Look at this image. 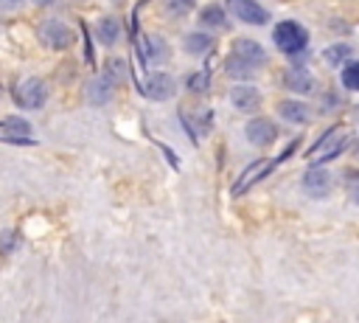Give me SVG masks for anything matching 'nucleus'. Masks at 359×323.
Wrapping results in <instances>:
<instances>
[{
    "mask_svg": "<svg viewBox=\"0 0 359 323\" xmlns=\"http://www.w3.org/2000/svg\"><path fill=\"white\" fill-rule=\"evenodd\" d=\"M14 247H17V236H14V233H8V230H6V233H0V253H11Z\"/></svg>",
    "mask_w": 359,
    "mask_h": 323,
    "instance_id": "25",
    "label": "nucleus"
},
{
    "mask_svg": "<svg viewBox=\"0 0 359 323\" xmlns=\"http://www.w3.org/2000/svg\"><path fill=\"white\" fill-rule=\"evenodd\" d=\"M345 143H348V135H345L342 129H339V132H337V129H331V132H328V135H325V138L311 149V152H314V163H325V160L337 157V154L345 149Z\"/></svg>",
    "mask_w": 359,
    "mask_h": 323,
    "instance_id": "8",
    "label": "nucleus"
},
{
    "mask_svg": "<svg viewBox=\"0 0 359 323\" xmlns=\"http://www.w3.org/2000/svg\"><path fill=\"white\" fill-rule=\"evenodd\" d=\"M230 53H233V56H238L241 62H247V65H250V67H255V70H261V67H264V62H266V51H264L255 39H247V37L236 39Z\"/></svg>",
    "mask_w": 359,
    "mask_h": 323,
    "instance_id": "6",
    "label": "nucleus"
},
{
    "mask_svg": "<svg viewBox=\"0 0 359 323\" xmlns=\"http://www.w3.org/2000/svg\"><path fill=\"white\" fill-rule=\"evenodd\" d=\"M112 84H115V81H112L109 76L95 79V81L90 84V90H87V93H90V101H93V104H107V101L112 98Z\"/></svg>",
    "mask_w": 359,
    "mask_h": 323,
    "instance_id": "17",
    "label": "nucleus"
},
{
    "mask_svg": "<svg viewBox=\"0 0 359 323\" xmlns=\"http://www.w3.org/2000/svg\"><path fill=\"white\" fill-rule=\"evenodd\" d=\"M283 87H289L294 93H311L314 90V76L303 65H294L283 73Z\"/></svg>",
    "mask_w": 359,
    "mask_h": 323,
    "instance_id": "12",
    "label": "nucleus"
},
{
    "mask_svg": "<svg viewBox=\"0 0 359 323\" xmlns=\"http://www.w3.org/2000/svg\"><path fill=\"white\" fill-rule=\"evenodd\" d=\"M230 14L247 25H266L269 22V11L258 3V0H224Z\"/></svg>",
    "mask_w": 359,
    "mask_h": 323,
    "instance_id": "3",
    "label": "nucleus"
},
{
    "mask_svg": "<svg viewBox=\"0 0 359 323\" xmlns=\"http://www.w3.org/2000/svg\"><path fill=\"white\" fill-rule=\"evenodd\" d=\"M244 135L250 143L255 146H269L275 138H278V126L269 121V118H252L247 126H244Z\"/></svg>",
    "mask_w": 359,
    "mask_h": 323,
    "instance_id": "9",
    "label": "nucleus"
},
{
    "mask_svg": "<svg viewBox=\"0 0 359 323\" xmlns=\"http://www.w3.org/2000/svg\"><path fill=\"white\" fill-rule=\"evenodd\" d=\"M339 81H342L348 90H359V59H353V62H348V65L342 67Z\"/></svg>",
    "mask_w": 359,
    "mask_h": 323,
    "instance_id": "20",
    "label": "nucleus"
},
{
    "mask_svg": "<svg viewBox=\"0 0 359 323\" xmlns=\"http://www.w3.org/2000/svg\"><path fill=\"white\" fill-rule=\"evenodd\" d=\"M272 169H275V160H258V163H252V166L238 177V183L233 185V197H241L247 188H252L258 180H264Z\"/></svg>",
    "mask_w": 359,
    "mask_h": 323,
    "instance_id": "10",
    "label": "nucleus"
},
{
    "mask_svg": "<svg viewBox=\"0 0 359 323\" xmlns=\"http://www.w3.org/2000/svg\"><path fill=\"white\" fill-rule=\"evenodd\" d=\"M205 87H208V73H194V76L188 79V90L199 93V90H205Z\"/></svg>",
    "mask_w": 359,
    "mask_h": 323,
    "instance_id": "24",
    "label": "nucleus"
},
{
    "mask_svg": "<svg viewBox=\"0 0 359 323\" xmlns=\"http://www.w3.org/2000/svg\"><path fill=\"white\" fill-rule=\"evenodd\" d=\"M272 42H275L278 51L294 56V53H300V51L309 45V31H306L300 22H294V20H283V22L275 25Z\"/></svg>",
    "mask_w": 359,
    "mask_h": 323,
    "instance_id": "1",
    "label": "nucleus"
},
{
    "mask_svg": "<svg viewBox=\"0 0 359 323\" xmlns=\"http://www.w3.org/2000/svg\"><path fill=\"white\" fill-rule=\"evenodd\" d=\"M323 56H325V62L339 65V62H345V59L351 56V48H348V45H331V48L323 51Z\"/></svg>",
    "mask_w": 359,
    "mask_h": 323,
    "instance_id": "21",
    "label": "nucleus"
},
{
    "mask_svg": "<svg viewBox=\"0 0 359 323\" xmlns=\"http://www.w3.org/2000/svg\"><path fill=\"white\" fill-rule=\"evenodd\" d=\"M224 70L233 76V79H241V81H247L250 76H255V67H250L247 62H241L238 56H227V62H224Z\"/></svg>",
    "mask_w": 359,
    "mask_h": 323,
    "instance_id": "19",
    "label": "nucleus"
},
{
    "mask_svg": "<svg viewBox=\"0 0 359 323\" xmlns=\"http://www.w3.org/2000/svg\"><path fill=\"white\" fill-rule=\"evenodd\" d=\"M3 126H6V129H11V132H17V135H28V129H31V126H28V121H22V118H6V121H3Z\"/></svg>",
    "mask_w": 359,
    "mask_h": 323,
    "instance_id": "23",
    "label": "nucleus"
},
{
    "mask_svg": "<svg viewBox=\"0 0 359 323\" xmlns=\"http://www.w3.org/2000/svg\"><path fill=\"white\" fill-rule=\"evenodd\" d=\"M303 191L311 197H325L331 191V174L325 169H309L303 174Z\"/></svg>",
    "mask_w": 359,
    "mask_h": 323,
    "instance_id": "11",
    "label": "nucleus"
},
{
    "mask_svg": "<svg viewBox=\"0 0 359 323\" xmlns=\"http://www.w3.org/2000/svg\"><path fill=\"white\" fill-rule=\"evenodd\" d=\"M14 101L22 110H42L48 101V84L42 79H25L14 90Z\"/></svg>",
    "mask_w": 359,
    "mask_h": 323,
    "instance_id": "2",
    "label": "nucleus"
},
{
    "mask_svg": "<svg viewBox=\"0 0 359 323\" xmlns=\"http://www.w3.org/2000/svg\"><path fill=\"white\" fill-rule=\"evenodd\" d=\"M0 3H3V6H20L22 0H0Z\"/></svg>",
    "mask_w": 359,
    "mask_h": 323,
    "instance_id": "26",
    "label": "nucleus"
},
{
    "mask_svg": "<svg viewBox=\"0 0 359 323\" xmlns=\"http://www.w3.org/2000/svg\"><path fill=\"white\" fill-rule=\"evenodd\" d=\"M39 39H42L48 48H53V51H65V48L73 45V31H70V25H65L62 20H48V22H42V28H39Z\"/></svg>",
    "mask_w": 359,
    "mask_h": 323,
    "instance_id": "4",
    "label": "nucleus"
},
{
    "mask_svg": "<svg viewBox=\"0 0 359 323\" xmlns=\"http://www.w3.org/2000/svg\"><path fill=\"white\" fill-rule=\"evenodd\" d=\"M199 25H205V28H224V22H227V17H224V8L219 6V3H208V6H202V11H199Z\"/></svg>",
    "mask_w": 359,
    "mask_h": 323,
    "instance_id": "14",
    "label": "nucleus"
},
{
    "mask_svg": "<svg viewBox=\"0 0 359 323\" xmlns=\"http://www.w3.org/2000/svg\"><path fill=\"white\" fill-rule=\"evenodd\" d=\"M278 112H280L283 121H292V124H306V121H311V110H309V104H303V101H280V104H278Z\"/></svg>",
    "mask_w": 359,
    "mask_h": 323,
    "instance_id": "13",
    "label": "nucleus"
},
{
    "mask_svg": "<svg viewBox=\"0 0 359 323\" xmlns=\"http://www.w3.org/2000/svg\"><path fill=\"white\" fill-rule=\"evenodd\" d=\"M95 37H98L104 45H115V42L121 39V22H118L115 17H104V20H98Z\"/></svg>",
    "mask_w": 359,
    "mask_h": 323,
    "instance_id": "16",
    "label": "nucleus"
},
{
    "mask_svg": "<svg viewBox=\"0 0 359 323\" xmlns=\"http://www.w3.org/2000/svg\"><path fill=\"white\" fill-rule=\"evenodd\" d=\"M351 197H353V202H356V205H359V185H356V188H353V191H351Z\"/></svg>",
    "mask_w": 359,
    "mask_h": 323,
    "instance_id": "27",
    "label": "nucleus"
},
{
    "mask_svg": "<svg viewBox=\"0 0 359 323\" xmlns=\"http://www.w3.org/2000/svg\"><path fill=\"white\" fill-rule=\"evenodd\" d=\"M140 90L149 98H154V101H168L177 93V81L168 73H151V76H146V81L140 84Z\"/></svg>",
    "mask_w": 359,
    "mask_h": 323,
    "instance_id": "5",
    "label": "nucleus"
},
{
    "mask_svg": "<svg viewBox=\"0 0 359 323\" xmlns=\"http://www.w3.org/2000/svg\"><path fill=\"white\" fill-rule=\"evenodd\" d=\"M140 53L146 62H163L168 56V48L160 37H146V39H140Z\"/></svg>",
    "mask_w": 359,
    "mask_h": 323,
    "instance_id": "15",
    "label": "nucleus"
},
{
    "mask_svg": "<svg viewBox=\"0 0 359 323\" xmlns=\"http://www.w3.org/2000/svg\"><path fill=\"white\" fill-rule=\"evenodd\" d=\"M194 3L196 0H165V6H168L171 14H188L194 8Z\"/></svg>",
    "mask_w": 359,
    "mask_h": 323,
    "instance_id": "22",
    "label": "nucleus"
},
{
    "mask_svg": "<svg viewBox=\"0 0 359 323\" xmlns=\"http://www.w3.org/2000/svg\"><path fill=\"white\" fill-rule=\"evenodd\" d=\"M230 101H233V107H236L238 112H258L261 104H264L258 87H252V84H236V87L230 90Z\"/></svg>",
    "mask_w": 359,
    "mask_h": 323,
    "instance_id": "7",
    "label": "nucleus"
},
{
    "mask_svg": "<svg viewBox=\"0 0 359 323\" xmlns=\"http://www.w3.org/2000/svg\"><path fill=\"white\" fill-rule=\"evenodd\" d=\"M182 45H185V51H188V53L202 56V53L213 45V39H210L208 34H202V31H194V34H188V37H185V42H182Z\"/></svg>",
    "mask_w": 359,
    "mask_h": 323,
    "instance_id": "18",
    "label": "nucleus"
}]
</instances>
